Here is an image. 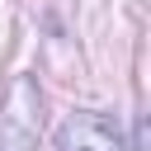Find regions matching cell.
<instances>
[{
  "label": "cell",
  "instance_id": "6da1fadb",
  "mask_svg": "<svg viewBox=\"0 0 151 151\" xmlns=\"http://www.w3.org/2000/svg\"><path fill=\"white\" fill-rule=\"evenodd\" d=\"M42 132V94L28 76H19L0 109V151H33Z\"/></svg>",
  "mask_w": 151,
  "mask_h": 151
},
{
  "label": "cell",
  "instance_id": "7a4b0ae2",
  "mask_svg": "<svg viewBox=\"0 0 151 151\" xmlns=\"http://www.w3.org/2000/svg\"><path fill=\"white\" fill-rule=\"evenodd\" d=\"M52 142H57V151H127L118 118L113 113H99V109H76L57 127Z\"/></svg>",
  "mask_w": 151,
  "mask_h": 151
}]
</instances>
